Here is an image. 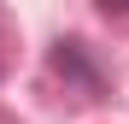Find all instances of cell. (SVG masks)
Masks as SVG:
<instances>
[{
    "label": "cell",
    "instance_id": "7a4b0ae2",
    "mask_svg": "<svg viewBox=\"0 0 129 124\" xmlns=\"http://www.w3.org/2000/svg\"><path fill=\"white\" fill-rule=\"evenodd\" d=\"M0 77H6V30H0Z\"/></svg>",
    "mask_w": 129,
    "mask_h": 124
},
{
    "label": "cell",
    "instance_id": "6da1fadb",
    "mask_svg": "<svg viewBox=\"0 0 129 124\" xmlns=\"http://www.w3.org/2000/svg\"><path fill=\"white\" fill-rule=\"evenodd\" d=\"M100 12H112V18H129V0H94Z\"/></svg>",
    "mask_w": 129,
    "mask_h": 124
}]
</instances>
